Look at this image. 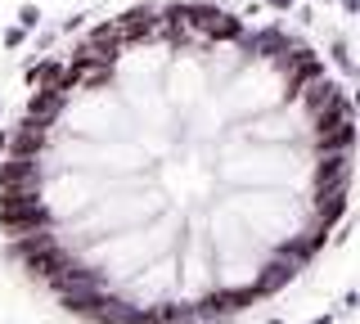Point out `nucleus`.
I'll use <instances>...</instances> for the list:
<instances>
[{
    "label": "nucleus",
    "instance_id": "f257e3e1",
    "mask_svg": "<svg viewBox=\"0 0 360 324\" xmlns=\"http://www.w3.org/2000/svg\"><path fill=\"white\" fill-rule=\"evenodd\" d=\"M270 5H275V9H288V5H292V0H270Z\"/></svg>",
    "mask_w": 360,
    "mask_h": 324
}]
</instances>
